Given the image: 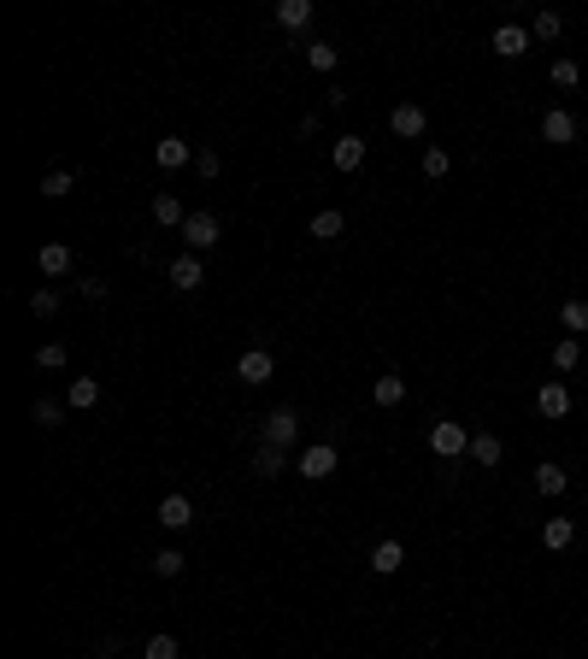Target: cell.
Returning <instances> with one entry per match:
<instances>
[{"label": "cell", "instance_id": "6da1fadb", "mask_svg": "<svg viewBox=\"0 0 588 659\" xmlns=\"http://www.w3.org/2000/svg\"><path fill=\"white\" fill-rule=\"evenodd\" d=\"M335 465H342V454H335V442H312L306 454L294 459V471L306 483H324V477H335Z\"/></svg>", "mask_w": 588, "mask_h": 659}, {"label": "cell", "instance_id": "7a4b0ae2", "mask_svg": "<svg viewBox=\"0 0 588 659\" xmlns=\"http://www.w3.org/2000/svg\"><path fill=\"white\" fill-rule=\"evenodd\" d=\"M430 447L442 459H459V454H471V430L453 424V418H435V424H430Z\"/></svg>", "mask_w": 588, "mask_h": 659}, {"label": "cell", "instance_id": "3957f363", "mask_svg": "<svg viewBox=\"0 0 588 659\" xmlns=\"http://www.w3.org/2000/svg\"><path fill=\"white\" fill-rule=\"evenodd\" d=\"M218 242H224V224L212 213H189V224H183V247H189V254H206V247H218Z\"/></svg>", "mask_w": 588, "mask_h": 659}, {"label": "cell", "instance_id": "277c9868", "mask_svg": "<svg viewBox=\"0 0 588 659\" xmlns=\"http://www.w3.org/2000/svg\"><path fill=\"white\" fill-rule=\"evenodd\" d=\"M235 377L254 383V389H259V383H271V377H277V359H271V347H247V354L235 359Z\"/></svg>", "mask_w": 588, "mask_h": 659}, {"label": "cell", "instance_id": "5b68a950", "mask_svg": "<svg viewBox=\"0 0 588 659\" xmlns=\"http://www.w3.org/2000/svg\"><path fill=\"white\" fill-rule=\"evenodd\" d=\"M200 283H206V265H200V254L183 247V254L171 259V289H177V295H194Z\"/></svg>", "mask_w": 588, "mask_h": 659}, {"label": "cell", "instance_id": "8992f818", "mask_svg": "<svg viewBox=\"0 0 588 659\" xmlns=\"http://www.w3.org/2000/svg\"><path fill=\"white\" fill-rule=\"evenodd\" d=\"M389 130H394V135H406V142H418V135L430 130V112H424L418 101H400V106L389 112Z\"/></svg>", "mask_w": 588, "mask_h": 659}, {"label": "cell", "instance_id": "52a82bcc", "mask_svg": "<svg viewBox=\"0 0 588 659\" xmlns=\"http://www.w3.org/2000/svg\"><path fill=\"white\" fill-rule=\"evenodd\" d=\"M542 142L571 147V142H577V118H571L565 106H547V112H542Z\"/></svg>", "mask_w": 588, "mask_h": 659}, {"label": "cell", "instance_id": "ba28073f", "mask_svg": "<svg viewBox=\"0 0 588 659\" xmlns=\"http://www.w3.org/2000/svg\"><path fill=\"white\" fill-rule=\"evenodd\" d=\"M489 47H494L500 59H523L535 42H530V30H523V24H500V30L489 35Z\"/></svg>", "mask_w": 588, "mask_h": 659}, {"label": "cell", "instance_id": "9c48e42d", "mask_svg": "<svg viewBox=\"0 0 588 659\" xmlns=\"http://www.w3.org/2000/svg\"><path fill=\"white\" fill-rule=\"evenodd\" d=\"M300 436V413L294 406H277V413L265 418V447H289Z\"/></svg>", "mask_w": 588, "mask_h": 659}, {"label": "cell", "instance_id": "30bf717a", "mask_svg": "<svg viewBox=\"0 0 588 659\" xmlns=\"http://www.w3.org/2000/svg\"><path fill=\"white\" fill-rule=\"evenodd\" d=\"M154 518H159V524H165V530H177V536H183V530L194 524V501H189V494H165Z\"/></svg>", "mask_w": 588, "mask_h": 659}, {"label": "cell", "instance_id": "8fae6325", "mask_svg": "<svg viewBox=\"0 0 588 659\" xmlns=\"http://www.w3.org/2000/svg\"><path fill=\"white\" fill-rule=\"evenodd\" d=\"M35 271H42V277H71V247L65 242H42L35 247Z\"/></svg>", "mask_w": 588, "mask_h": 659}, {"label": "cell", "instance_id": "7c38bea8", "mask_svg": "<svg viewBox=\"0 0 588 659\" xmlns=\"http://www.w3.org/2000/svg\"><path fill=\"white\" fill-rule=\"evenodd\" d=\"M330 165H335V171H359V165H365V135H335Z\"/></svg>", "mask_w": 588, "mask_h": 659}, {"label": "cell", "instance_id": "4fadbf2b", "mask_svg": "<svg viewBox=\"0 0 588 659\" xmlns=\"http://www.w3.org/2000/svg\"><path fill=\"white\" fill-rule=\"evenodd\" d=\"M535 413H542V418H565L571 413V389H565V383H542V394H535Z\"/></svg>", "mask_w": 588, "mask_h": 659}, {"label": "cell", "instance_id": "5bb4252c", "mask_svg": "<svg viewBox=\"0 0 588 659\" xmlns=\"http://www.w3.org/2000/svg\"><path fill=\"white\" fill-rule=\"evenodd\" d=\"M154 159H159V171H183V165H194V147L183 142V135H165V142L154 147Z\"/></svg>", "mask_w": 588, "mask_h": 659}, {"label": "cell", "instance_id": "9a60e30c", "mask_svg": "<svg viewBox=\"0 0 588 659\" xmlns=\"http://www.w3.org/2000/svg\"><path fill=\"white\" fill-rule=\"evenodd\" d=\"M400 565H406V548H400L394 536H383L377 548H371V571H377V577H394Z\"/></svg>", "mask_w": 588, "mask_h": 659}, {"label": "cell", "instance_id": "2e32d148", "mask_svg": "<svg viewBox=\"0 0 588 659\" xmlns=\"http://www.w3.org/2000/svg\"><path fill=\"white\" fill-rule=\"evenodd\" d=\"M571 542H577V524H571V518H547L542 524V548L547 554H565Z\"/></svg>", "mask_w": 588, "mask_h": 659}, {"label": "cell", "instance_id": "e0dca14e", "mask_svg": "<svg viewBox=\"0 0 588 659\" xmlns=\"http://www.w3.org/2000/svg\"><path fill=\"white\" fill-rule=\"evenodd\" d=\"M65 406H77V413H89V406H100V377H71V389H65Z\"/></svg>", "mask_w": 588, "mask_h": 659}, {"label": "cell", "instance_id": "ac0fdd59", "mask_svg": "<svg viewBox=\"0 0 588 659\" xmlns=\"http://www.w3.org/2000/svg\"><path fill=\"white\" fill-rule=\"evenodd\" d=\"M154 224H165V230H183V224H189L177 195H154Z\"/></svg>", "mask_w": 588, "mask_h": 659}, {"label": "cell", "instance_id": "d6986e66", "mask_svg": "<svg viewBox=\"0 0 588 659\" xmlns=\"http://www.w3.org/2000/svg\"><path fill=\"white\" fill-rule=\"evenodd\" d=\"M471 459H477L483 471H494L500 459H506V447H500V436H489V430H483V436H471Z\"/></svg>", "mask_w": 588, "mask_h": 659}, {"label": "cell", "instance_id": "ffe728a7", "mask_svg": "<svg viewBox=\"0 0 588 659\" xmlns=\"http://www.w3.org/2000/svg\"><path fill=\"white\" fill-rule=\"evenodd\" d=\"M559 30H565V18H559L553 6H542V12L530 18V42H559Z\"/></svg>", "mask_w": 588, "mask_h": 659}, {"label": "cell", "instance_id": "44dd1931", "mask_svg": "<svg viewBox=\"0 0 588 659\" xmlns=\"http://www.w3.org/2000/svg\"><path fill=\"white\" fill-rule=\"evenodd\" d=\"M277 24L283 30H306L312 24V0H277Z\"/></svg>", "mask_w": 588, "mask_h": 659}, {"label": "cell", "instance_id": "7402d4cb", "mask_svg": "<svg viewBox=\"0 0 588 659\" xmlns=\"http://www.w3.org/2000/svg\"><path fill=\"white\" fill-rule=\"evenodd\" d=\"M371 394H377V406H400V401H406V377H400V371H383Z\"/></svg>", "mask_w": 588, "mask_h": 659}, {"label": "cell", "instance_id": "603a6c76", "mask_svg": "<svg viewBox=\"0 0 588 659\" xmlns=\"http://www.w3.org/2000/svg\"><path fill=\"white\" fill-rule=\"evenodd\" d=\"M535 489H542V494H565L571 489L565 465H553V459H547V465H535Z\"/></svg>", "mask_w": 588, "mask_h": 659}, {"label": "cell", "instance_id": "cb8c5ba5", "mask_svg": "<svg viewBox=\"0 0 588 659\" xmlns=\"http://www.w3.org/2000/svg\"><path fill=\"white\" fill-rule=\"evenodd\" d=\"M583 365V342L577 335H559L553 342V371H577Z\"/></svg>", "mask_w": 588, "mask_h": 659}, {"label": "cell", "instance_id": "d4e9b609", "mask_svg": "<svg viewBox=\"0 0 588 659\" xmlns=\"http://www.w3.org/2000/svg\"><path fill=\"white\" fill-rule=\"evenodd\" d=\"M342 230H347V218L335 213V206H324V213H312V235H318V242H335Z\"/></svg>", "mask_w": 588, "mask_h": 659}, {"label": "cell", "instance_id": "484cf974", "mask_svg": "<svg viewBox=\"0 0 588 659\" xmlns=\"http://www.w3.org/2000/svg\"><path fill=\"white\" fill-rule=\"evenodd\" d=\"M254 471H259V477H283V471H289L283 447H259V454H254Z\"/></svg>", "mask_w": 588, "mask_h": 659}, {"label": "cell", "instance_id": "4316f807", "mask_svg": "<svg viewBox=\"0 0 588 659\" xmlns=\"http://www.w3.org/2000/svg\"><path fill=\"white\" fill-rule=\"evenodd\" d=\"M306 65L312 71H335V65H342V54H335L330 42H306Z\"/></svg>", "mask_w": 588, "mask_h": 659}, {"label": "cell", "instance_id": "83f0119b", "mask_svg": "<svg viewBox=\"0 0 588 659\" xmlns=\"http://www.w3.org/2000/svg\"><path fill=\"white\" fill-rule=\"evenodd\" d=\"M71 189H77V177H71V171H47V177H42V195H47V201H65Z\"/></svg>", "mask_w": 588, "mask_h": 659}, {"label": "cell", "instance_id": "f1b7e54d", "mask_svg": "<svg viewBox=\"0 0 588 659\" xmlns=\"http://www.w3.org/2000/svg\"><path fill=\"white\" fill-rule=\"evenodd\" d=\"M559 325H565L571 335H583L588 330V301H565V306H559Z\"/></svg>", "mask_w": 588, "mask_h": 659}, {"label": "cell", "instance_id": "f546056e", "mask_svg": "<svg viewBox=\"0 0 588 659\" xmlns=\"http://www.w3.org/2000/svg\"><path fill=\"white\" fill-rule=\"evenodd\" d=\"M142 659H183V654H177V636H165V630H159V636H147Z\"/></svg>", "mask_w": 588, "mask_h": 659}, {"label": "cell", "instance_id": "4dcf8cb0", "mask_svg": "<svg viewBox=\"0 0 588 659\" xmlns=\"http://www.w3.org/2000/svg\"><path fill=\"white\" fill-rule=\"evenodd\" d=\"M547 77H553L559 89H577V83H583V65H577V59H553V71H547Z\"/></svg>", "mask_w": 588, "mask_h": 659}, {"label": "cell", "instance_id": "1f68e13d", "mask_svg": "<svg viewBox=\"0 0 588 659\" xmlns=\"http://www.w3.org/2000/svg\"><path fill=\"white\" fill-rule=\"evenodd\" d=\"M35 365L42 371H65V342H42L35 347Z\"/></svg>", "mask_w": 588, "mask_h": 659}, {"label": "cell", "instance_id": "d6a6232c", "mask_svg": "<svg viewBox=\"0 0 588 659\" xmlns=\"http://www.w3.org/2000/svg\"><path fill=\"white\" fill-rule=\"evenodd\" d=\"M194 171H200V177H224V154H218V147H200V154H194Z\"/></svg>", "mask_w": 588, "mask_h": 659}, {"label": "cell", "instance_id": "836d02e7", "mask_svg": "<svg viewBox=\"0 0 588 659\" xmlns=\"http://www.w3.org/2000/svg\"><path fill=\"white\" fill-rule=\"evenodd\" d=\"M183 565H189V559H183L177 548H159L154 554V571H159V577H183Z\"/></svg>", "mask_w": 588, "mask_h": 659}, {"label": "cell", "instance_id": "e575fe53", "mask_svg": "<svg viewBox=\"0 0 588 659\" xmlns=\"http://www.w3.org/2000/svg\"><path fill=\"white\" fill-rule=\"evenodd\" d=\"M30 313H35V318H54V313H59V289H35V295H30Z\"/></svg>", "mask_w": 588, "mask_h": 659}, {"label": "cell", "instance_id": "d590c367", "mask_svg": "<svg viewBox=\"0 0 588 659\" xmlns=\"http://www.w3.org/2000/svg\"><path fill=\"white\" fill-rule=\"evenodd\" d=\"M447 165H453V159H447L442 147H430V154H424V177H430V183H435V177H447Z\"/></svg>", "mask_w": 588, "mask_h": 659}, {"label": "cell", "instance_id": "8d00e7d4", "mask_svg": "<svg viewBox=\"0 0 588 659\" xmlns=\"http://www.w3.org/2000/svg\"><path fill=\"white\" fill-rule=\"evenodd\" d=\"M59 418H65V406H59V401H35V424H42V430H54Z\"/></svg>", "mask_w": 588, "mask_h": 659}, {"label": "cell", "instance_id": "74e56055", "mask_svg": "<svg viewBox=\"0 0 588 659\" xmlns=\"http://www.w3.org/2000/svg\"><path fill=\"white\" fill-rule=\"evenodd\" d=\"M77 289H83V301H106V283H100V277H83Z\"/></svg>", "mask_w": 588, "mask_h": 659}]
</instances>
